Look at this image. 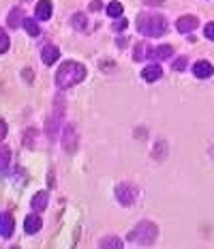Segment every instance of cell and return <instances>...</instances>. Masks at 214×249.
Returning a JSON list of instances; mask_svg holds the SVG:
<instances>
[{"instance_id":"29","label":"cell","mask_w":214,"mask_h":249,"mask_svg":"<svg viewBox=\"0 0 214 249\" xmlns=\"http://www.w3.org/2000/svg\"><path fill=\"white\" fill-rule=\"evenodd\" d=\"M24 77L26 80H33V71H24Z\"/></svg>"},{"instance_id":"3","label":"cell","mask_w":214,"mask_h":249,"mask_svg":"<svg viewBox=\"0 0 214 249\" xmlns=\"http://www.w3.org/2000/svg\"><path fill=\"white\" fill-rule=\"evenodd\" d=\"M156 226L150 224V221H142L137 228H133L131 232H129V241L137 243V245H152L154 238H156Z\"/></svg>"},{"instance_id":"21","label":"cell","mask_w":214,"mask_h":249,"mask_svg":"<svg viewBox=\"0 0 214 249\" xmlns=\"http://www.w3.org/2000/svg\"><path fill=\"white\" fill-rule=\"evenodd\" d=\"M9 157H11V150L7 146H2V174H7V170H9Z\"/></svg>"},{"instance_id":"14","label":"cell","mask_w":214,"mask_h":249,"mask_svg":"<svg viewBox=\"0 0 214 249\" xmlns=\"http://www.w3.org/2000/svg\"><path fill=\"white\" fill-rule=\"evenodd\" d=\"M75 140H77L75 129H73V127H66V131H65V148L69 150V153H73V150H75Z\"/></svg>"},{"instance_id":"28","label":"cell","mask_w":214,"mask_h":249,"mask_svg":"<svg viewBox=\"0 0 214 249\" xmlns=\"http://www.w3.org/2000/svg\"><path fill=\"white\" fill-rule=\"evenodd\" d=\"M0 131H2V138H7V124H4V121L0 123Z\"/></svg>"},{"instance_id":"10","label":"cell","mask_w":214,"mask_h":249,"mask_svg":"<svg viewBox=\"0 0 214 249\" xmlns=\"http://www.w3.org/2000/svg\"><path fill=\"white\" fill-rule=\"evenodd\" d=\"M161 75H163V69H161L159 65H148L142 71V77H144L146 82H154V80H159Z\"/></svg>"},{"instance_id":"15","label":"cell","mask_w":214,"mask_h":249,"mask_svg":"<svg viewBox=\"0 0 214 249\" xmlns=\"http://www.w3.org/2000/svg\"><path fill=\"white\" fill-rule=\"evenodd\" d=\"M22 15H24V11L19 7L11 9V13H9V26H11V28H17V26L22 24Z\"/></svg>"},{"instance_id":"7","label":"cell","mask_w":214,"mask_h":249,"mask_svg":"<svg viewBox=\"0 0 214 249\" xmlns=\"http://www.w3.org/2000/svg\"><path fill=\"white\" fill-rule=\"evenodd\" d=\"M13 217L11 213H2V217H0V234H2V238H9L13 234Z\"/></svg>"},{"instance_id":"17","label":"cell","mask_w":214,"mask_h":249,"mask_svg":"<svg viewBox=\"0 0 214 249\" xmlns=\"http://www.w3.org/2000/svg\"><path fill=\"white\" fill-rule=\"evenodd\" d=\"M150 50V48H148ZM146 50V43H137L135 45V54H133V58L135 60H144L146 58V54H150V52Z\"/></svg>"},{"instance_id":"8","label":"cell","mask_w":214,"mask_h":249,"mask_svg":"<svg viewBox=\"0 0 214 249\" xmlns=\"http://www.w3.org/2000/svg\"><path fill=\"white\" fill-rule=\"evenodd\" d=\"M58 58H60V50L56 48V45H45L43 52H41V60H43L45 65H54Z\"/></svg>"},{"instance_id":"23","label":"cell","mask_w":214,"mask_h":249,"mask_svg":"<svg viewBox=\"0 0 214 249\" xmlns=\"http://www.w3.org/2000/svg\"><path fill=\"white\" fill-rule=\"evenodd\" d=\"M186 62H189V60L182 56V58H178V60L174 62V69H176V71H184V69H186Z\"/></svg>"},{"instance_id":"25","label":"cell","mask_w":214,"mask_h":249,"mask_svg":"<svg viewBox=\"0 0 214 249\" xmlns=\"http://www.w3.org/2000/svg\"><path fill=\"white\" fill-rule=\"evenodd\" d=\"M99 9H103V2H101V0H92V2H90V11H99Z\"/></svg>"},{"instance_id":"16","label":"cell","mask_w":214,"mask_h":249,"mask_svg":"<svg viewBox=\"0 0 214 249\" xmlns=\"http://www.w3.org/2000/svg\"><path fill=\"white\" fill-rule=\"evenodd\" d=\"M24 28L28 30L30 37H39V33H41V30H39V24H36L34 19H28V18L24 19Z\"/></svg>"},{"instance_id":"24","label":"cell","mask_w":214,"mask_h":249,"mask_svg":"<svg viewBox=\"0 0 214 249\" xmlns=\"http://www.w3.org/2000/svg\"><path fill=\"white\" fill-rule=\"evenodd\" d=\"M203 33H206V37L210 39V41H214V22H210L206 26V30H203Z\"/></svg>"},{"instance_id":"11","label":"cell","mask_w":214,"mask_h":249,"mask_svg":"<svg viewBox=\"0 0 214 249\" xmlns=\"http://www.w3.org/2000/svg\"><path fill=\"white\" fill-rule=\"evenodd\" d=\"M171 54H174V48H171V45H159V48H154L148 56L150 58H156V60H165V58H169Z\"/></svg>"},{"instance_id":"22","label":"cell","mask_w":214,"mask_h":249,"mask_svg":"<svg viewBox=\"0 0 214 249\" xmlns=\"http://www.w3.org/2000/svg\"><path fill=\"white\" fill-rule=\"evenodd\" d=\"M0 52H9V37H7V33H0Z\"/></svg>"},{"instance_id":"27","label":"cell","mask_w":214,"mask_h":249,"mask_svg":"<svg viewBox=\"0 0 214 249\" xmlns=\"http://www.w3.org/2000/svg\"><path fill=\"white\" fill-rule=\"evenodd\" d=\"M144 2L146 4H156V7H159V4H163L165 0H144Z\"/></svg>"},{"instance_id":"26","label":"cell","mask_w":214,"mask_h":249,"mask_svg":"<svg viewBox=\"0 0 214 249\" xmlns=\"http://www.w3.org/2000/svg\"><path fill=\"white\" fill-rule=\"evenodd\" d=\"M122 28H127V19H120V22L114 24V30H122Z\"/></svg>"},{"instance_id":"19","label":"cell","mask_w":214,"mask_h":249,"mask_svg":"<svg viewBox=\"0 0 214 249\" xmlns=\"http://www.w3.org/2000/svg\"><path fill=\"white\" fill-rule=\"evenodd\" d=\"M73 28H75V30H83V28H86V15H82V13L73 15Z\"/></svg>"},{"instance_id":"1","label":"cell","mask_w":214,"mask_h":249,"mask_svg":"<svg viewBox=\"0 0 214 249\" xmlns=\"http://www.w3.org/2000/svg\"><path fill=\"white\" fill-rule=\"evenodd\" d=\"M86 77V67L80 65V62H62V67L56 73V84L58 88H71Z\"/></svg>"},{"instance_id":"18","label":"cell","mask_w":214,"mask_h":249,"mask_svg":"<svg viewBox=\"0 0 214 249\" xmlns=\"http://www.w3.org/2000/svg\"><path fill=\"white\" fill-rule=\"evenodd\" d=\"M107 13L112 15V18H120V15H122V4L120 2H109L107 4Z\"/></svg>"},{"instance_id":"12","label":"cell","mask_w":214,"mask_h":249,"mask_svg":"<svg viewBox=\"0 0 214 249\" xmlns=\"http://www.w3.org/2000/svg\"><path fill=\"white\" fill-rule=\"evenodd\" d=\"M33 209H34V213H41V211H45V206H48V194L45 191H39V194H34L33 196Z\"/></svg>"},{"instance_id":"13","label":"cell","mask_w":214,"mask_h":249,"mask_svg":"<svg viewBox=\"0 0 214 249\" xmlns=\"http://www.w3.org/2000/svg\"><path fill=\"white\" fill-rule=\"evenodd\" d=\"M36 18L39 19H49L51 18V2L49 0H41L36 4Z\"/></svg>"},{"instance_id":"9","label":"cell","mask_w":214,"mask_h":249,"mask_svg":"<svg viewBox=\"0 0 214 249\" xmlns=\"http://www.w3.org/2000/svg\"><path fill=\"white\" fill-rule=\"evenodd\" d=\"M41 226H43V221H41L39 215H28L24 221V230L28 232V234H36V232L41 230Z\"/></svg>"},{"instance_id":"6","label":"cell","mask_w":214,"mask_h":249,"mask_svg":"<svg viewBox=\"0 0 214 249\" xmlns=\"http://www.w3.org/2000/svg\"><path fill=\"white\" fill-rule=\"evenodd\" d=\"M193 73L199 77V80H206V77H210L214 73V67L208 60H197L195 67H193Z\"/></svg>"},{"instance_id":"4","label":"cell","mask_w":214,"mask_h":249,"mask_svg":"<svg viewBox=\"0 0 214 249\" xmlns=\"http://www.w3.org/2000/svg\"><path fill=\"white\" fill-rule=\"evenodd\" d=\"M116 198L120 200V204L131 206L133 202H135V198H137V194H135V187L129 185V183H120L116 187Z\"/></svg>"},{"instance_id":"2","label":"cell","mask_w":214,"mask_h":249,"mask_svg":"<svg viewBox=\"0 0 214 249\" xmlns=\"http://www.w3.org/2000/svg\"><path fill=\"white\" fill-rule=\"evenodd\" d=\"M137 30L146 37H161V35L167 33V22L161 15H139Z\"/></svg>"},{"instance_id":"20","label":"cell","mask_w":214,"mask_h":249,"mask_svg":"<svg viewBox=\"0 0 214 249\" xmlns=\"http://www.w3.org/2000/svg\"><path fill=\"white\" fill-rule=\"evenodd\" d=\"M101 247L103 249H107V247H122V241L120 238H116V236H109V238H105V241H101Z\"/></svg>"},{"instance_id":"5","label":"cell","mask_w":214,"mask_h":249,"mask_svg":"<svg viewBox=\"0 0 214 249\" xmlns=\"http://www.w3.org/2000/svg\"><path fill=\"white\" fill-rule=\"evenodd\" d=\"M197 26H199V19H197L195 15H184V18L178 19L176 28H178L180 33H191V30H195Z\"/></svg>"}]
</instances>
